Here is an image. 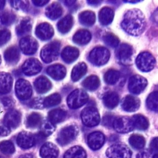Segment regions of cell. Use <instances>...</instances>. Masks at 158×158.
<instances>
[{
	"label": "cell",
	"mask_w": 158,
	"mask_h": 158,
	"mask_svg": "<svg viewBox=\"0 0 158 158\" xmlns=\"http://www.w3.org/2000/svg\"><path fill=\"white\" fill-rule=\"evenodd\" d=\"M121 27L125 31L130 35L138 36L141 35L146 27L143 13L138 9L128 10L123 16Z\"/></svg>",
	"instance_id": "1"
},
{
	"label": "cell",
	"mask_w": 158,
	"mask_h": 158,
	"mask_svg": "<svg viewBox=\"0 0 158 158\" xmlns=\"http://www.w3.org/2000/svg\"><path fill=\"white\" fill-rule=\"evenodd\" d=\"M87 93L80 89L73 91L67 97V102L68 106L71 109H78L83 106L88 101Z\"/></svg>",
	"instance_id": "2"
},
{
	"label": "cell",
	"mask_w": 158,
	"mask_h": 158,
	"mask_svg": "<svg viewBox=\"0 0 158 158\" xmlns=\"http://www.w3.org/2000/svg\"><path fill=\"white\" fill-rule=\"evenodd\" d=\"M60 51V42L52 41L44 46L40 53L41 59L46 62H51L57 59Z\"/></svg>",
	"instance_id": "3"
},
{
	"label": "cell",
	"mask_w": 158,
	"mask_h": 158,
	"mask_svg": "<svg viewBox=\"0 0 158 158\" xmlns=\"http://www.w3.org/2000/svg\"><path fill=\"white\" fill-rule=\"evenodd\" d=\"M110 57L109 50L104 47H96L89 53V59L90 62L98 66L104 65L107 62Z\"/></svg>",
	"instance_id": "4"
},
{
	"label": "cell",
	"mask_w": 158,
	"mask_h": 158,
	"mask_svg": "<svg viewBox=\"0 0 158 158\" xmlns=\"http://www.w3.org/2000/svg\"><path fill=\"white\" fill-rule=\"evenodd\" d=\"M81 118L87 127H95L100 122V115L98 110L92 106L85 107L81 112Z\"/></svg>",
	"instance_id": "5"
},
{
	"label": "cell",
	"mask_w": 158,
	"mask_h": 158,
	"mask_svg": "<svg viewBox=\"0 0 158 158\" xmlns=\"http://www.w3.org/2000/svg\"><path fill=\"white\" fill-rule=\"evenodd\" d=\"M78 133V128L75 125H70L63 128L57 137V143L61 146L68 144L75 139Z\"/></svg>",
	"instance_id": "6"
},
{
	"label": "cell",
	"mask_w": 158,
	"mask_h": 158,
	"mask_svg": "<svg viewBox=\"0 0 158 158\" xmlns=\"http://www.w3.org/2000/svg\"><path fill=\"white\" fill-rule=\"evenodd\" d=\"M135 63L139 70L147 72L151 71L154 67L156 60L151 53L143 52L137 56Z\"/></svg>",
	"instance_id": "7"
},
{
	"label": "cell",
	"mask_w": 158,
	"mask_h": 158,
	"mask_svg": "<svg viewBox=\"0 0 158 158\" xmlns=\"http://www.w3.org/2000/svg\"><path fill=\"white\" fill-rule=\"evenodd\" d=\"M109 158H131V151L125 144H115L110 146L106 152Z\"/></svg>",
	"instance_id": "8"
},
{
	"label": "cell",
	"mask_w": 158,
	"mask_h": 158,
	"mask_svg": "<svg viewBox=\"0 0 158 158\" xmlns=\"http://www.w3.org/2000/svg\"><path fill=\"white\" fill-rule=\"evenodd\" d=\"M148 81L146 79L140 75L132 76L128 82V89L130 93L138 94L141 93L146 87Z\"/></svg>",
	"instance_id": "9"
},
{
	"label": "cell",
	"mask_w": 158,
	"mask_h": 158,
	"mask_svg": "<svg viewBox=\"0 0 158 158\" xmlns=\"http://www.w3.org/2000/svg\"><path fill=\"white\" fill-rule=\"evenodd\" d=\"M15 93L20 99H28L32 94V88L30 83L23 79L19 80L15 84Z\"/></svg>",
	"instance_id": "10"
},
{
	"label": "cell",
	"mask_w": 158,
	"mask_h": 158,
	"mask_svg": "<svg viewBox=\"0 0 158 158\" xmlns=\"http://www.w3.org/2000/svg\"><path fill=\"white\" fill-rule=\"evenodd\" d=\"M112 127L116 131L121 133L130 132L134 128L131 118L126 116L115 118Z\"/></svg>",
	"instance_id": "11"
},
{
	"label": "cell",
	"mask_w": 158,
	"mask_h": 158,
	"mask_svg": "<svg viewBox=\"0 0 158 158\" xmlns=\"http://www.w3.org/2000/svg\"><path fill=\"white\" fill-rule=\"evenodd\" d=\"M115 53L117 59L120 62L123 64H126L129 63L131 60L133 49L131 46L129 44L123 43L117 48Z\"/></svg>",
	"instance_id": "12"
},
{
	"label": "cell",
	"mask_w": 158,
	"mask_h": 158,
	"mask_svg": "<svg viewBox=\"0 0 158 158\" xmlns=\"http://www.w3.org/2000/svg\"><path fill=\"white\" fill-rule=\"evenodd\" d=\"M42 69L40 62L36 59H29L22 65L23 72L27 75H34L39 73Z\"/></svg>",
	"instance_id": "13"
},
{
	"label": "cell",
	"mask_w": 158,
	"mask_h": 158,
	"mask_svg": "<svg viewBox=\"0 0 158 158\" xmlns=\"http://www.w3.org/2000/svg\"><path fill=\"white\" fill-rule=\"evenodd\" d=\"M20 48L25 54H33L38 49L37 41L31 36H26L20 41Z\"/></svg>",
	"instance_id": "14"
},
{
	"label": "cell",
	"mask_w": 158,
	"mask_h": 158,
	"mask_svg": "<svg viewBox=\"0 0 158 158\" xmlns=\"http://www.w3.org/2000/svg\"><path fill=\"white\" fill-rule=\"evenodd\" d=\"M35 137L31 133L27 131L20 132L17 138V143L23 149H29L35 144Z\"/></svg>",
	"instance_id": "15"
},
{
	"label": "cell",
	"mask_w": 158,
	"mask_h": 158,
	"mask_svg": "<svg viewBox=\"0 0 158 158\" xmlns=\"http://www.w3.org/2000/svg\"><path fill=\"white\" fill-rule=\"evenodd\" d=\"M104 135L100 131L91 133L87 137L88 145L93 150L100 149L104 144Z\"/></svg>",
	"instance_id": "16"
},
{
	"label": "cell",
	"mask_w": 158,
	"mask_h": 158,
	"mask_svg": "<svg viewBox=\"0 0 158 158\" xmlns=\"http://www.w3.org/2000/svg\"><path fill=\"white\" fill-rule=\"evenodd\" d=\"M35 33L38 38L41 40L50 39L54 35L52 27L48 23H42L38 25L35 30Z\"/></svg>",
	"instance_id": "17"
},
{
	"label": "cell",
	"mask_w": 158,
	"mask_h": 158,
	"mask_svg": "<svg viewBox=\"0 0 158 158\" xmlns=\"http://www.w3.org/2000/svg\"><path fill=\"white\" fill-rule=\"evenodd\" d=\"M20 118L21 115L19 111L16 110H11L5 115L3 122L9 128H15L19 125Z\"/></svg>",
	"instance_id": "18"
},
{
	"label": "cell",
	"mask_w": 158,
	"mask_h": 158,
	"mask_svg": "<svg viewBox=\"0 0 158 158\" xmlns=\"http://www.w3.org/2000/svg\"><path fill=\"white\" fill-rule=\"evenodd\" d=\"M40 154L42 158H57L59 155V149L53 143H46L41 147Z\"/></svg>",
	"instance_id": "19"
},
{
	"label": "cell",
	"mask_w": 158,
	"mask_h": 158,
	"mask_svg": "<svg viewBox=\"0 0 158 158\" xmlns=\"http://www.w3.org/2000/svg\"><path fill=\"white\" fill-rule=\"evenodd\" d=\"M139 106V100L130 95L125 97L122 102V107L127 112H135L138 109Z\"/></svg>",
	"instance_id": "20"
},
{
	"label": "cell",
	"mask_w": 158,
	"mask_h": 158,
	"mask_svg": "<svg viewBox=\"0 0 158 158\" xmlns=\"http://www.w3.org/2000/svg\"><path fill=\"white\" fill-rule=\"evenodd\" d=\"M48 74L56 80H60L64 78L66 74L65 67L60 64H54L47 69Z\"/></svg>",
	"instance_id": "21"
},
{
	"label": "cell",
	"mask_w": 158,
	"mask_h": 158,
	"mask_svg": "<svg viewBox=\"0 0 158 158\" xmlns=\"http://www.w3.org/2000/svg\"><path fill=\"white\" fill-rule=\"evenodd\" d=\"M12 86V78L6 72L0 73V94L9 93Z\"/></svg>",
	"instance_id": "22"
},
{
	"label": "cell",
	"mask_w": 158,
	"mask_h": 158,
	"mask_svg": "<svg viewBox=\"0 0 158 158\" xmlns=\"http://www.w3.org/2000/svg\"><path fill=\"white\" fill-rule=\"evenodd\" d=\"M91 39V34L87 30H79L73 36V41L79 45H85L88 43Z\"/></svg>",
	"instance_id": "23"
},
{
	"label": "cell",
	"mask_w": 158,
	"mask_h": 158,
	"mask_svg": "<svg viewBox=\"0 0 158 158\" xmlns=\"http://www.w3.org/2000/svg\"><path fill=\"white\" fill-rule=\"evenodd\" d=\"M114 13L113 10L109 7H102L99 12V20L102 25L110 24L114 19Z\"/></svg>",
	"instance_id": "24"
},
{
	"label": "cell",
	"mask_w": 158,
	"mask_h": 158,
	"mask_svg": "<svg viewBox=\"0 0 158 158\" xmlns=\"http://www.w3.org/2000/svg\"><path fill=\"white\" fill-rule=\"evenodd\" d=\"M79 56V51L77 48L67 46L65 47L61 54L62 59L67 63H71L75 61Z\"/></svg>",
	"instance_id": "25"
},
{
	"label": "cell",
	"mask_w": 158,
	"mask_h": 158,
	"mask_svg": "<svg viewBox=\"0 0 158 158\" xmlns=\"http://www.w3.org/2000/svg\"><path fill=\"white\" fill-rule=\"evenodd\" d=\"M35 89L39 93H44L48 91L51 88V81L45 77H40L34 83Z\"/></svg>",
	"instance_id": "26"
},
{
	"label": "cell",
	"mask_w": 158,
	"mask_h": 158,
	"mask_svg": "<svg viewBox=\"0 0 158 158\" xmlns=\"http://www.w3.org/2000/svg\"><path fill=\"white\" fill-rule=\"evenodd\" d=\"M46 16L52 20L58 19L62 14V8L60 5L57 2H53L49 5L46 9Z\"/></svg>",
	"instance_id": "27"
},
{
	"label": "cell",
	"mask_w": 158,
	"mask_h": 158,
	"mask_svg": "<svg viewBox=\"0 0 158 158\" xmlns=\"http://www.w3.org/2000/svg\"><path fill=\"white\" fill-rule=\"evenodd\" d=\"M64 158H86V152L82 147L75 146L65 152Z\"/></svg>",
	"instance_id": "28"
},
{
	"label": "cell",
	"mask_w": 158,
	"mask_h": 158,
	"mask_svg": "<svg viewBox=\"0 0 158 158\" xmlns=\"http://www.w3.org/2000/svg\"><path fill=\"white\" fill-rule=\"evenodd\" d=\"M119 102V97L115 92H108L103 96V102L109 109H114Z\"/></svg>",
	"instance_id": "29"
},
{
	"label": "cell",
	"mask_w": 158,
	"mask_h": 158,
	"mask_svg": "<svg viewBox=\"0 0 158 158\" xmlns=\"http://www.w3.org/2000/svg\"><path fill=\"white\" fill-rule=\"evenodd\" d=\"M87 72V66L84 62H80L72 69L71 78L73 81H77L82 78Z\"/></svg>",
	"instance_id": "30"
},
{
	"label": "cell",
	"mask_w": 158,
	"mask_h": 158,
	"mask_svg": "<svg viewBox=\"0 0 158 158\" xmlns=\"http://www.w3.org/2000/svg\"><path fill=\"white\" fill-rule=\"evenodd\" d=\"M132 123L134 128L138 130H144L149 127V122L147 118L141 114L134 115L131 118Z\"/></svg>",
	"instance_id": "31"
},
{
	"label": "cell",
	"mask_w": 158,
	"mask_h": 158,
	"mask_svg": "<svg viewBox=\"0 0 158 158\" xmlns=\"http://www.w3.org/2000/svg\"><path fill=\"white\" fill-rule=\"evenodd\" d=\"M4 59L9 64H15L18 62L20 54L19 51L15 46H12L6 49L4 52Z\"/></svg>",
	"instance_id": "32"
},
{
	"label": "cell",
	"mask_w": 158,
	"mask_h": 158,
	"mask_svg": "<svg viewBox=\"0 0 158 158\" xmlns=\"http://www.w3.org/2000/svg\"><path fill=\"white\" fill-rule=\"evenodd\" d=\"M67 115V112L60 109H56L51 110L48 114L49 121L52 123H57L63 121Z\"/></svg>",
	"instance_id": "33"
},
{
	"label": "cell",
	"mask_w": 158,
	"mask_h": 158,
	"mask_svg": "<svg viewBox=\"0 0 158 158\" xmlns=\"http://www.w3.org/2000/svg\"><path fill=\"white\" fill-rule=\"evenodd\" d=\"M73 25V17L67 15L62 18L57 23L58 30L62 33H66L70 31Z\"/></svg>",
	"instance_id": "34"
},
{
	"label": "cell",
	"mask_w": 158,
	"mask_h": 158,
	"mask_svg": "<svg viewBox=\"0 0 158 158\" xmlns=\"http://www.w3.org/2000/svg\"><path fill=\"white\" fill-rule=\"evenodd\" d=\"M82 85L89 91H94L99 86L100 81L97 76L90 75L83 80Z\"/></svg>",
	"instance_id": "35"
},
{
	"label": "cell",
	"mask_w": 158,
	"mask_h": 158,
	"mask_svg": "<svg viewBox=\"0 0 158 158\" xmlns=\"http://www.w3.org/2000/svg\"><path fill=\"white\" fill-rule=\"evenodd\" d=\"M96 20L95 14L90 10H85L82 12L79 15L80 22L86 26L93 25Z\"/></svg>",
	"instance_id": "36"
},
{
	"label": "cell",
	"mask_w": 158,
	"mask_h": 158,
	"mask_svg": "<svg viewBox=\"0 0 158 158\" xmlns=\"http://www.w3.org/2000/svg\"><path fill=\"white\" fill-rule=\"evenodd\" d=\"M31 29V22L30 19H23L16 27V32L19 35H23L28 33Z\"/></svg>",
	"instance_id": "37"
},
{
	"label": "cell",
	"mask_w": 158,
	"mask_h": 158,
	"mask_svg": "<svg viewBox=\"0 0 158 158\" xmlns=\"http://www.w3.org/2000/svg\"><path fill=\"white\" fill-rule=\"evenodd\" d=\"M146 106L151 110L158 111V91L149 94L146 99Z\"/></svg>",
	"instance_id": "38"
},
{
	"label": "cell",
	"mask_w": 158,
	"mask_h": 158,
	"mask_svg": "<svg viewBox=\"0 0 158 158\" xmlns=\"http://www.w3.org/2000/svg\"><path fill=\"white\" fill-rule=\"evenodd\" d=\"M129 143L135 149H140L145 145L144 138L139 135H132L129 138Z\"/></svg>",
	"instance_id": "39"
},
{
	"label": "cell",
	"mask_w": 158,
	"mask_h": 158,
	"mask_svg": "<svg viewBox=\"0 0 158 158\" xmlns=\"http://www.w3.org/2000/svg\"><path fill=\"white\" fill-rule=\"evenodd\" d=\"M120 78V72L116 70L110 69L107 70L104 76V81L109 85L115 84Z\"/></svg>",
	"instance_id": "40"
},
{
	"label": "cell",
	"mask_w": 158,
	"mask_h": 158,
	"mask_svg": "<svg viewBox=\"0 0 158 158\" xmlns=\"http://www.w3.org/2000/svg\"><path fill=\"white\" fill-rule=\"evenodd\" d=\"M41 122V116L38 113L30 114L27 118V125L30 128L38 127Z\"/></svg>",
	"instance_id": "41"
},
{
	"label": "cell",
	"mask_w": 158,
	"mask_h": 158,
	"mask_svg": "<svg viewBox=\"0 0 158 158\" xmlns=\"http://www.w3.org/2000/svg\"><path fill=\"white\" fill-rule=\"evenodd\" d=\"M61 101V97L57 93H54L47 98L43 101V106L46 107H52L59 104Z\"/></svg>",
	"instance_id": "42"
},
{
	"label": "cell",
	"mask_w": 158,
	"mask_h": 158,
	"mask_svg": "<svg viewBox=\"0 0 158 158\" xmlns=\"http://www.w3.org/2000/svg\"><path fill=\"white\" fill-rule=\"evenodd\" d=\"M102 39L105 44L112 48H115L118 46L119 43L118 38L114 34L111 33H107L105 34L103 36Z\"/></svg>",
	"instance_id": "43"
},
{
	"label": "cell",
	"mask_w": 158,
	"mask_h": 158,
	"mask_svg": "<svg viewBox=\"0 0 158 158\" xmlns=\"http://www.w3.org/2000/svg\"><path fill=\"white\" fill-rule=\"evenodd\" d=\"M55 130V127L50 121H44L41 126L40 134L46 137L51 135Z\"/></svg>",
	"instance_id": "44"
},
{
	"label": "cell",
	"mask_w": 158,
	"mask_h": 158,
	"mask_svg": "<svg viewBox=\"0 0 158 158\" xmlns=\"http://www.w3.org/2000/svg\"><path fill=\"white\" fill-rule=\"evenodd\" d=\"M15 16L10 12H4L0 15V27L7 26L12 24L15 20Z\"/></svg>",
	"instance_id": "45"
},
{
	"label": "cell",
	"mask_w": 158,
	"mask_h": 158,
	"mask_svg": "<svg viewBox=\"0 0 158 158\" xmlns=\"http://www.w3.org/2000/svg\"><path fill=\"white\" fill-rule=\"evenodd\" d=\"M0 151L5 154H12L15 151V147L10 141H3L0 143Z\"/></svg>",
	"instance_id": "46"
},
{
	"label": "cell",
	"mask_w": 158,
	"mask_h": 158,
	"mask_svg": "<svg viewBox=\"0 0 158 158\" xmlns=\"http://www.w3.org/2000/svg\"><path fill=\"white\" fill-rule=\"evenodd\" d=\"M10 4L13 7L16 9L27 10L28 7V2L27 1H11Z\"/></svg>",
	"instance_id": "47"
},
{
	"label": "cell",
	"mask_w": 158,
	"mask_h": 158,
	"mask_svg": "<svg viewBox=\"0 0 158 158\" xmlns=\"http://www.w3.org/2000/svg\"><path fill=\"white\" fill-rule=\"evenodd\" d=\"M10 38V33L7 30H0V46L6 43Z\"/></svg>",
	"instance_id": "48"
},
{
	"label": "cell",
	"mask_w": 158,
	"mask_h": 158,
	"mask_svg": "<svg viewBox=\"0 0 158 158\" xmlns=\"http://www.w3.org/2000/svg\"><path fill=\"white\" fill-rule=\"evenodd\" d=\"M115 118H114V117L113 115H106L102 118V123L104 126L107 127H112L113 122H114Z\"/></svg>",
	"instance_id": "49"
},
{
	"label": "cell",
	"mask_w": 158,
	"mask_h": 158,
	"mask_svg": "<svg viewBox=\"0 0 158 158\" xmlns=\"http://www.w3.org/2000/svg\"><path fill=\"white\" fill-rule=\"evenodd\" d=\"M10 133V128L4 122H0V135L3 136H7Z\"/></svg>",
	"instance_id": "50"
},
{
	"label": "cell",
	"mask_w": 158,
	"mask_h": 158,
	"mask_svg": "<svg viewBox=\"0 0 158 158\" xmlns=\"http://www.w3.org/2000/svg\"><path fill=\"white\" fill-rule=\"evenodd\" d=\"M1 102L4 106L6 107H11L14 105L13 100L9 97H4L1 99Z\"/></svg>",
	"instance_id": "51"
},
{
	"label": "cell",
	"mask_w": 158,
	"mask_h": 158,
	"mask_svg": "<svg viewBox=\"0 0 158 158\" xmlns=\"http://www.w3.org/2000/svg\"><path fill=\"white\" fill-rule=\"evenodd\" d=\"M149 146L152 151H158V137L154 138L151 141Z\"/></svg>",
	"instance_id": "52"
},
{
	"label": "cell",
	"mask_w": 158,
	"mask_h": 158,
	"mask_svg": "<svg viewBox=\"0 0 158 158\" xmlns=\"http://www.w3.org/2000/svg\"><path fill=\"white\" fill-rule=\"evenodd\" d=\"M150 154L147 151H143L139 152L136 155V158H149Z\"/></svg>",
	"instance_id": "53"
},
{
	"label": "cell",
	"mask_w": 158,
	"mask_h": 158,
	"mask_svg": "<svg viewBox=\"0 0 158 158\" xmlns=\"http://www.w3.org/2000/svg\"><path fill=\"white\" fill-rule=\"evenodd\" d=\"M33 3L36 6H43L49 2V1L46 0H35L32 1Z\"/></svg>",
	"instance_id": "54"
},
{
	"label": "cell",
	"mask_w": 158,
	"mask_h": 158,
	"mask_svg": "<svg viewBox=\"0 0 158 158\" xmlns=\"http://www.w3.org/2000/svg\"><path fill=\"white\" fill-rule=\"evenodd\" d=\"M152 20L156 23H158V8L155 10V12L152 14Z\"/></svg>",
	"instance_id": "55"
},
{
	"label": "cell",
	"mask_w": 158,
	"mask_h": 158,
	"mask_svg": "<svg viewBox=\"0 0 158 158\" xmlns=\"http://www.w3.org/2000/svg\"><path fill=\"white\" fill-rule=\"evenodd\" d=\"M33 104H31L33 105V107H40V105L41 104V100L40 99H35L33 101Z\"/></svg>",
	"instance_id": "56"
},
{
	"label": "cell",
	"mask_w": 158,
	"mask_h": 158,
	"mask_svg": "<svg viewBox=\"0 0 158 158\" xmlns=\"http://www.w3.org/2000/svg\"><path fill=\"white\" fill-rule=\"evenodd\" d=\"M87 2L91 5H98L101 3V1H88Z\"/></svg>",
	"instance_id": "57"
},
{
	"label": "cell",
	"mask_w": 158,
	"mask_h": 158,
	"mask_svg": "<svg viewBox=\"0 0 158 158\" xmlns=\"http://www.w3.org/2000/svg\"><path fill=\"white\" fill-rule=\"evenodd\" d=\"M75 2H76L75 1H65V3L66 5L70 6L73 5Z\"/></svg>",
	"instance_id": "58"
},
{
	"label": "cell",
	"mask_w": 158,
	"mask_h": 158,
	"mask_svg": "<svg viewBox=\"0 0 158 158\" xmlns=\"http://www.w3.org/2000/svg\"><path fill=\"white\" fill-rule=\"evenodd\" d=\"M5 5V1H0V10L2 9Z\"/></svg>",
	"instance_id": "59"
},
{
	"label": "cell",
	"mask_w": 158,
	"mask_h": 158,
	"mask_svg": "<svg viewBox=\"0 0 158 158\" xmlns=\"http://www.w3.org/2000/svg\"><path fill=\"white\" fill-rule=\"evenodd\" d=\"M152 158H158V153L157 154H156Z\"/></svg>",
	"instance_id": "60"
},
{
	"label": "cell",
	"mask_w": 158,
	"mask_h": 158,
	"mask_svg": "<svg viewBox=\"0 0 158 158\" xmlns=\"http://www.w3.org/2000/svg\"><path fill=\"white\" fill-rule=\"evenodd\" d=\"M1 56H0V64H1Z\"/></svg>",
	"instance_id": "61"
}]
</instances>
